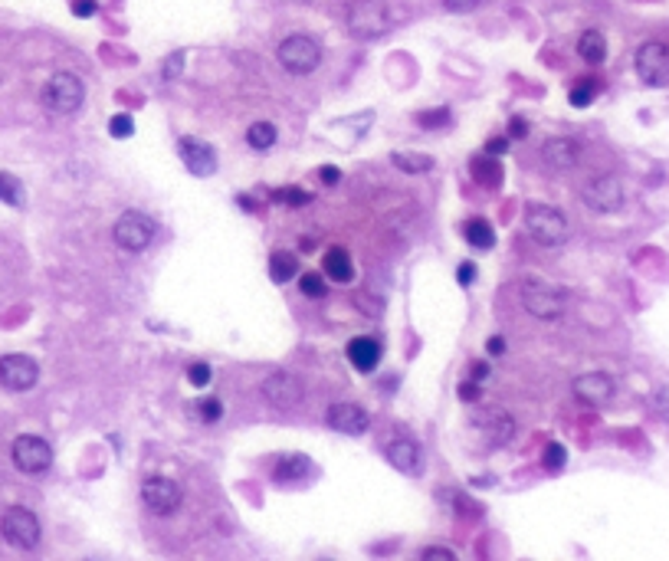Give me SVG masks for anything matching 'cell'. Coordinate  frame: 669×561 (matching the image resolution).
Here are the masks:
<instances>
[{
    "instance_id": "6da1fadb",
    "label": "cell",
    "mask_w": 669,
    "mask_h": 561,
    "mask_svg": "<svg viewBox=\"0 0 669 561\" xmlns=\"http://www.w3.org/2000/svg\"><path fill=\"white\" fill-rule=\"evenodd\" d=\"M525 230L541 247H565L567 237H571L567 217L551 204H528L525 208Z\"/></svg>"
},
{
    "instance_id": "7a4b0ae2",
    "label": "cell",
    "mask_w": 669,
    "mask_h": 561,
    "mask_svg": "<svg viewBox=\"0 0 669 561\" xmlns=\"http://www.w3.org/2000/svg\"><path fill=\"white\" fill-rule=\"evenodd\" d=\"M40 99H44L46 112L73 115L82 109V102H86V86H82V79H79L76 73H56V76L46 79Z\"/></svg>"
},
{
    "instance_id": "3957f363",
    "label": "cell",
    "mask_w": 669,
    "mask_h": 561,
    "mask_svg": "<svg viewBox=\"0 0 669 561\" xmlns=\"http://www.w3.org/2000/svg\"><path fill=\"white\" fill-rule=\"evenodd\" d=\"M522 305L535 319H561L567 312V289L548 283V279H525Z\"/></svg>"
},
{
    "instance_id": "277c9868",
    "label": "cell",
    "mask_w": 669,
    "mask_h": 561,
    "mask_svg": "<svg viewBox=\"0 0 669 561\" xmlns=\"http://www.w3.org/2000/svg\"><path fill=\"white\" fill-rule=\"evenodd\" d=\"M391 26V14H387L384 0H354L348 10V30L354 40H378Z\"/></svg>"
},
{
    "instance_id": "5b68a950",
    "label": "cell",
    "mask_w": 669,
    "mask_h": 561,
    "mask_svg": "<svg viewBox=\"0 0 669 561\" xmlns=\"http://www.w3.org/2000/svg\"><path fill=\"white\" fill-rule=\"evenodd\" d=\"M279 63H283V70H289L292 76H309L312 70H318V63H322V46H318L315 36L292 34L279 44Z\"/></svg>"
},
{
    "instance_id": "8992f818",
    "label": "cell",
    "mask_w": 669,
    "mask_h": 561,
    "mask_svg": "<svg viewBox=\"0 0 669 561\" xmlns=\"http://www.w3.org/2000/svg\"><path fill=\"white\" fill-rule=\"evenodd\" d=\"M0 536L7 538V545H14V548L30 552V548L40 545L44 528H40V518H36L30 509H24V506H10V509L4 512V518H0Z\"/></svg>"
},
{
    "instance_id": "52a82bcc",
    "label": "cell",
    "mask_w": 669,
    "mask_h": 561,
    "mask_svg": "<svg viewBox=\"0 0 669 561\" xmlns=\"http://www.w3.org/2000/svg\"><path fill=\"white\" fill-rule=\"evenodd\" d=\"M10 459H14V467L20 473L40 476L53 467V447L44 437H36V433H20L14 447H10Z\"/></svg>"
},
{
    "instance_id": "ba28073f",
    "label": "cell",
    "mask_w": 669,
    "mask_h": 561,
    "mask_svg": "<svg viewBox=\"0 0 669 561\" xmlns=\"http://www.w3.org/2000/svg\"><path fill=\"white\" fill-rule=\"evenodd\" d=\"M155 234H158L155 220L148 214H141V210H125V214L115 220V230H112L115 243L129 253H141L148 243L155 240Z\"/></svg>"
},
{
    "instance_id": "9c48e42d",
    "label": "cell",
    "mask_w": 669,
    "mask_h": 561,
    "mask_svg": "<svg viewBox=\"0 0 669 561\" xmlns=\"http://www.w3.org/2000/svg\"><path fill=\"white\" fill-rule=\"evenodd\" d=\"M581 198L594 214H617L624 208V184L617 174H594L581 188Z\"/></svg>"
},
{
    "instance_id": "30bf717a",
    "label": "cell",
    "mask_w": 669,
    "mask_h": 561,
    "mask_svg": "<svg viewBox=\"0 0 669 561\" xmlns=\"http://www.w3.org/2000/svg\"><path fill=\"white\" fill-rule=\"evenodd\" d=\"M636 76L644 79L646 86L660 89L669 86V46L660 44V40H646L634 56Z\"/></svg>"
},
{
    "instance_id": "8fae6325",
    "label": "cell",
    "mask_w": 669,
    "mask_h": 561,
    "mask_svg": "<svg viewBox=\"0 0 669 561\" xmlns=\"http://www.w3.org/2000/svg\"><path fill=\"white\" fill-rule=\"evenodd\" d=\"M263 398L276 411H296L305 401V384L292 372H273L263 381Z\"/></svg>"
},
{
    "instance_id": "7c38bea8",
    "label": "cell",
    "mask_w": 669,
    "mask_h": 561,
    "mask_svg": "<svg viewBox=\"0 0 669 561\" xmlns=\"http://www.w3.org/2000/svg\"><path fill=\"white\" fill-rule=\"evenodd\" d=\"M40 381V364L30 354H4L0 358V384L7 391H30Z\"/></svg>"
},
{
    "instance_id": "4fadbf2b",
    "label": "cell",
    "mask_w": 669,
    "mask_h": 561,
    "mask_svg": "<svg viewBox=\"0 0 669 561\" xmlns=\"http://www.w3.org/2000/svg\"><path fill=\"white\" fill-rule=\"evenodd\" d=\"M571 391H575V398L581 401V404L607 407L610 401H614V394H617V381L604 372H587V374H577Z\"/></svg>"
},
{
    "instance_id": "5bb4252c",
    "label": "cell",
    "mask_w": 669,
    "mask_h": 561,
    "mask_svg": "<svg viewBox=\"0 0 669 561\" xmlns=\"http://www.w3.org/2000/svg\"><path fill=\"white\" fill-rule=\"evenodd\" d=\"M141 499H145V506L155 516H171V512L180 509V486L174 483V479H168V476H151V479H145V486H141Z\"/></svg>"
},
{
    "instance_id": "9a60e30c",
    "label": "cell",
    "mask_w": 669,
    "mask_h": 561,
    "mask_svg": "<svg viewBox=\"0 0 669 561\" xmlns=\"http://www.w3.org/2000/svg\"><path fill=\"white\" fill-rule=\"evenodd\" d=\"M472 430L482 433V440L490 443V447H506L515 433V421L502 407H490V411L472 414Z\"/></svg>"
},
{
    "instance_id": "2e32d148",
    "label": "cell",
    "mask_w": 669,
    "mask_h": 561,
    "mask_svg": "<svg viewBox=\"0 0 669 561\" xmlns=\"http://www.w3.org/2000/svg\"><path fill=\"white\" fill-rule=\"evenodd\" d=\"M178 151H180V161H184V168H188L194 178H210V174L217 171V151L207 145V141L180 139Z\"/></svg>"
},
{
    "instance_id": "e0dca14e",
    "label": "cell",
    "mask_w": 669,
    "mask_h": 561,
    "mask_svg": "<svg viewBox=\"0 0 669 561\" xmlns=\"http://www.w3.org/2000/svg\"><path fill=\"white\" fill-rule=\"evenodd\" d=\"M328 427L338 433H348V437H361L371 427V417L364 407L352 404V401H342V404L328 407Z\"/></svg>"
},
{
    "instance_id": "ac0fdd59",
    "label": "cell",
    "mask_w": 669,
    "mask_h": 561,
    "mask_svg": "<svg viewBox=\"0 0 669 561\" xmlns=\"http://www.w3.org/2000/svg\"><path fill=\"white\" fill-rule=\"evenodd\" d=\"M541 158L551 171H571L581 161V145L575 139H548L541 148Z\"/></svg>"
},
{
    "instance_id": "d6986e66",
    "label": "cell",
    "mask_w": 669,
    "mask_h": 561,
    "mask_svg": "<svg viewBox=\"0 0 669 561\" xmlns=\"http://www.w3.org/2000/svg\"><path fill=\"white\" fill-rule=\"evenodd\" d=\"M348 362H352L354 372L371 374L381 362V342L378 338H354V342H348Z\"/></svg>"
},
{
    "instance_id": "ffe728a7",
    "label": "cell",
    "mask_w": 669,
    "mask_h": 561,
    "mask_svg": "<svg viewBox=\"0 0 669 561\" xmlns=\"http://www.w3.org/2000/svg\"><path fill=\"white\" fill-rule=\"evenodd\" d=\"M387 459H391V467H397L401 473H421L423 469V453L421 447L413 440H394L387 443Z\"/></svg>"
},
{
    "instance_id": "44dd1931",
    "label": "cell",
    "mask_w": 669,
    "mask_h": 561,
    "mask_svg": "<svg viewBox=\"0 0 669 561\" xmlns=\"http://www.w3.org/2000/svg\"><path fill=\"white\" fill-rule=\"evenodd\" d=\"M312 467H315V463H312L305 453H283L279 463H276V469H273V479L276 483H283V486L286 483H302V479L312 473Z\"/></svg>"
},
{
    "instance_id": "7402d4cb",
    "label": "cell",
    "mask_w": 669,
    "mask_h": 561,
    "mask_svg": "<svg viewBox=\"0 0 669 561\" xmlns=\"http://www.w3.org/2000/svg\"><path fill=\"white\" fill-rule=\"evenodd\" d=\"M470 171H472V178L482 184V188L496 190L499 184H502V164H499L496 155H490V151H486V155H480V158H472Z\"/></svg>"
},
{
    "instance_id": "603a6c76",
    "label": "cell",
    "mask_w": 669,
    "mask_h": 561,
    "mask_svg": "<svg viewBox=\"0 0 669 561\" xmlns=\"http://www.w3.org/2000/svg\"><path fill=\"white\" fill-rule=\"evenodd\" d=\"M577 53H581L584 63L601 66V63L607 60V40H604L601 30H584L581 40H577Z\"/></svg>"
},
{
    "instance_id": "cb8c5ba5",
    "label": "cell",
    "mask_w": 669,
    "mask_h": 561,
    "mask_svg": "<svg viewBox=\"0 0 669 561\" xmlns=\"http://www.w3.org/2000/svg\"><path fill=\"white\" fill-rule=\"evenodd\" d=\"M325 273H328V279H334V283H352L354 266H352V256H348V250H342V247H332V250L325 253Z\"/></svg>"
},
{
    "instance_id": "d4e9b609",
    "label": "cell",
    "mask_w": 669,
    "mask_h": 561,
    "mask_svg": "<svg viewBox=\"0 0 669 561\" xmlns=\"http://www.w3.org/2000/svg\"><path fill=\"white\" fill-rule=\"evenodd\" d=\"M466 243L476 247V250H490V247H496V234H492V227L482 217H472L466 224Z\"/></svg>"
},
{
    "instance_id": "484cf974",
    "label": "cell",
    "mask_w": 669,
    "mask_h": 561,
    "mask_svg": "<svg viewBox=\"0 0 669 561\" xmlns=\"http://www.w3.org/2000/svg\"><path fill=\"white\" fill-rule=\"evenodd\" d=\"M276 139H279V135H276L273 121H257V125H249V131H247L249 148H257V151H269V148L276 145Z\"/></svg>"
},
{
    "instance_id": "4316f807",
    "label": "cell",
    "mask_w": 669,
    "mask_h": 561,
    "mask_svg": "<svg viewBox=\"0 0 669 561\" xmlns=\"http://www.w3.org/2000/svg\"><path fill=\"white\" fill-rule=\"evenodd\" d=\"M296 273H299L296 256H289V253H273L269 256V276H273V283H289Z\"/></svg>"
},
{
    "instance_id": "83f0119b",
    "label": "cell",
    "mask_w": 669,
    "mask_h": 561,
    "mask_svg": "<svg viewBox=\"0 0 669 561\" xmlns=\"http://www.w3.org/2000/svg\"><path fill=\"white\" fill-rule=\"evenodd\" d=\"M0 200L10 204V208H24V184L14 174L0 171Z\"/></svg>"
},
{
    "instance_id": "f1b7e54d",
    "label": "cell",
    "mask_w": 669,
    "mask_h": 561,
    "mask_svg": "<svg viewBox=\"0 0 669 561\" xmlns=\"http://www.w3.org/2000/svg\"><path fill=\"white\" fill-rule=\"evenodd\" d=\"M394 164L407 174H423L433 168V158L427 155H407V151H394Z\"/></svg>"
},
{
    "instance_id": "f546056e",
    "label": "cell",
    "mask_w": 669,
    "mask_h": 561,
    "mask_svg": "<svg viewBox=\"0 0 669 561\" xmlns=\"http://www.w3.org/2000/svg\"><path fill=\"white\" fill-rule=\"evenodd\" d=\"M299 289L302 295H309V299H325L328 295V283L318 273H305V276L299 279Z\"/></svg>"
},
{
    "instance_id": "4dcf8cb0",
    "label": "cell",
    "mask_w": 669,
    "mask_h": 561,
    "mask_svg": "<svg viewBox=\"0 0 669 561\" xmlns=\"http://www.w3.org/2000/svg\"><path fill=\"white\" fill-rule=\"evenodd\" d=\"M194 411H198V417L204 423H217L223 414V404L217 398H200V401H194Z\"/></svg>"
},
{
    "instance_id": "1f68e13d",
    "label": "cell",
    "mask_w": 669,
    "mask_h": 561,
    "mask_svg": "<svg viewBox=\"0 0 669 561\" xmlns=\"http://www.w3.org/2000/svg\"><path fill=\"white\" fill-rule=\"evenodd\" d=\"M594 95H597V86H594L591 79H584V82H577V86L571 89V105H575V109H587Z\"/></svg>"
},
{
    "instance_id": "d6a6232c",
    "label": "cell",
    "mask_w": 669,
    "mask_h": 561,
    "mask_svg": "<svg viewBox=\"0 0 669 561\" xmlns=\"http://www.w3.org/2000/svg\"><path fill=\"white\" fill-rule=\"evenodd\" d=\"M276 200H286L289 208H305V204H312V194L302 188H283L276 190Z\"/></svg>"
},
{
    "instance_id": "836d02e7",
    "label": "cell",
    "mask_w": 669,
    "mask_h": 561,
    "mask_svg": "<svg viewBox=\"0 0 669 561\" xmlns=\"http://www.w3.org/2000/svg\"><path fill=\"white\" fill-rule=\"evenodd\" d=\"M567 463V450L561 447V443L551 440L548 447H545V467L551 469V473H558V469H565Z\"/></svg>"
},
{
    "instance_id": "e575fe53",
    "label": "cell",
    "mask_w": 669,
    "mask_h": 561,
    "mask_svg": "<svg viewBox=\"0 0 669 561\" xmlns=\"http://www.w3.org/2000/svg\"><path fill=\"white\" fill-rule=\"evenodd\" d=\"M109 135L112 139H131L135 135V119L131 115H115L109 121Z\"/></svg>"
},
{
    "instance_id": "d590c367",
    "label": "cell",
    "mask_w": 669,
    "mask_h": 561,
    "mask_svg": "<svg viewBox=\"0 0 669 561\" xmlns=\"http://www.w3.org/2000/svg\"><path fill=\"white\" fill-rule=\"evenodd\" d=\"M450 109H430V112H421L417 115V121H421L423 129H443V125H450Z\"/></svg>"
},
{
    "instance_id": "8d00e7d4",
    "label": "cell",
    "mask_w": 669,
    "mask_h": 561,
    "mask_svg": "<svg viewBox=\"0 0 669 561\" xmlns=\"http://www.w3.org/2000/svg\"><path fill=\"white\" fill-rule=\"evenodd\" d=\"M354 305L364 309V315H371V319H378L381 312H384V299H381V295H371V293H361L358 299H354Z\"/></svg>"
},
{
    "instance_id": "74e56055",
    "label": "cell",
    "mask_w": 669,
    "mask_h": 561,
    "mask_svg": "<svg viewBox=\"0 0 669 561\" xmlns=\"http://www.w3.org/2000/svg\"><path fill=\"white\" fill-rule=\"evenodd\" d=\"M210 374L214 372H210V364L207 362H194L188 368V381L194 384V388H207V384H210Z\"/></svg>"
},
{
    "instance_id": "f35d334b",
    "label": "cell",
    "mask_w": 669,
    "mask_h": 561,
    "mask_svg": "<svg viewBox=\"0 0 669 561\" xmlns=\"http://www.w3.org/2000/svg\"><path fill=\"white\" fill-rule=\"evenodd\" d=\"M653 411L663 417V421L669 423V384H663V388H656V394H653Z\"/></svg>"
},
{
    "instance_id": "ab89813d",
    "label": "cell",
    "mask_w": 669,
    "mask_h": 561,
    "mask_svg": "<svg viewBox=\"0 0 669 561\" xmlns=\"http://www.w3.org/2000/svg\"><path fill=\"white\" fill-rule=\"evenodd\" d=\"M482 0H443V7L450 10V14H470V10L480 7Z\"/></svg>"
},
{
    "instance_id": "60d3db41",
    "label": "cell",
    "mask_w": 669,
    "mask_h": 561,
    "mask_svg": "<svg viewBox=\"0 0 669 561\" xmlns=\"http://www.w3.org/2000/svg\"><path fill=\"white\" fill-rule=\"evenodd\" d=\"M180 66H184V53H171V56H168V63H164V79L180 76Z\"/></svg>"
},
{
    "instance_id": "b9f144b4",
    "label": "cell",
    "mask_w": 669,
    "mask_h": 561,
    "mask_svg": "<svg viewBox=\"0 0 669 561\" xmlns=\"http://www.w3.org/2000/svg\"><path fill=\"white\" fill-rule=\"evenodd\" d=\"M423 561H456V555L450 548H423L421 552Z\"/></svg>"
},
{
    "instance_id": "7bdbcfd3",
    "label": "cell",
    "mask_w": 669,
    "mask_h": 561,
    "mask_svg": "<svg viewBox=\"0 0 669 561\" xmlns=\"http://www.w3.org/2000/svg\"><path fill=\"white\" fill-rule=\"evenodd\" d=\"M95 10H99L95 0H73V14H76V17H92Z\"/></svg>"
},
{
    "instance_id": "ee69618b",
    "label": "cell",
    "mask_w": 669,
    "mask_h": 561,
    "mask_svg": "<svg viewBox=\"0 0 669 561\" xmlns=\"http://www.w3.org/2000/svg\"><path fill=\"white\" fill-rule=\"evenodd\" d=\"M318 178H322V184H328V188H332V184L342 181V171H338V168H332V164H322V168H318Z\"/></svg>"
},
{
    "instance_id": "f6af8a7d",
    "label": "cell",
    "mask_w": 669,
    "mask_h": 561,
    "mask_svg": "<svg viewBox=\"0 0 669 561\" xmlns=\"http://www.w3.org/2000/svg\"><path fill=\"white\" fill-rule=\"evenodd\" d=\"M525 135H528V121H525V119L509 121V139H525Z\"/></svg>"
},
{
    "instance_id": "bcb514c9",
    "label": "cell",
    "mask_w": 669,
    "mask_h": 561,
    "mask_svg": "<svg viewBox=\"0 0 669 561\" xmlns=\"http://www.w3.org/2000/svg\"><path fill=\"white\" fill-rule=\"evenodd\" d=\"M480 398V384L476 381H463L460 384V401H476Z\"/></svg>"
},
{
    "instance_id": "7dc6e473",
    "label": "cell",
    "mask_w": 669,
    "mask_h": 561,
    "mask_svg": "<svg viewBox=\"0 0 669 561\" xmlns=\"http://www.w3.org/2000/svg\"><path fill=\"white\" fill-rule=\"evenodd\" d=\"M456 276H460V285H472L476 283V266H472V263H463V266L456 269Z\"/></svg>"
},
{
    "instance_id": "c3c4849f",
    "label": "cell",
    "mask_w": 669,
    "mask_h": 561,
    "mask_svg": "<svg viewBox=\"0 0 669 561\" xmlns=\"http://www.w3.org/2000/svg\"><path fill=\"white\" fill-rule=\"evenodd\" d=\"M509 148V139H490V145H486V151H490V155H502V151H506Z\"/></svg>"
},
{
    "instance_id": "681fc988",
    "label": "cell",
    "mask_w": 669,
    "mask_h": 561,
    "mask_svg": "<svg viewBox=\"0 0 669 561\" xmlns=\"http://www.w3.org/2000/svg\"><path fill=\"white\" fill-rule=\"evenodd\" d=\"M486 348H490V354H502L506 352V342H502V338H490V345Z\"/></svg>"
},
{
    "instance_id": "f907efd6",
    "label": "cell",
    "mask_w": 669,
    "mask_h": 561,
    "mask_svg": "<svg viewBox=\"0 0 669 561\" xmlns=\"http://www.w3.org/2000/svg\"><path fill=\"white\" fill-rule=\"evenodd\" d=\"M486 374H490V364H476V368H472V378H476V381L486 378Z\"/></svg>"
}]
</instances>
